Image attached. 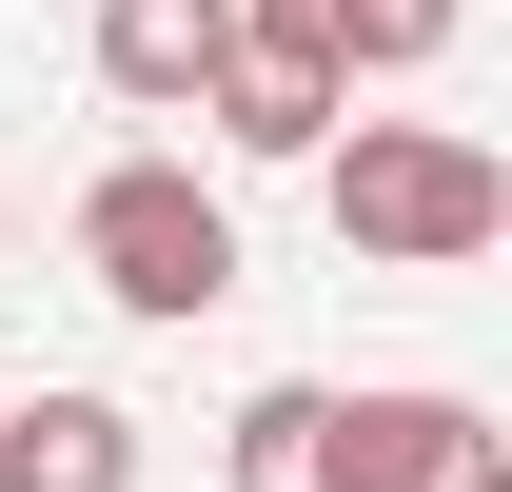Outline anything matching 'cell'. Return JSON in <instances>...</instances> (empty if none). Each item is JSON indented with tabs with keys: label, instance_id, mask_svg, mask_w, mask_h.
<instances>
[{
	"label": "cell",
	"instance_id": "obj_1",
	"mask_svg": "<svg viewBox=\"0 0 512 492\" xmlns=\"http://www.w3.org/2000/svg\"><path fill=\"white\" fill-rule=\"evenodd\" d=\"M316 197H335V237L375 256V276H453V256L512 237V158L453 138V119H355L316 158Z\"/></svg>",
	"mask_w": 512,
	"mask_h": 492
},
{
	"label": "cell",
	"instance_id": "obj_2",
	"mask_svg": "<svg viewBox=\"0 0 512 492\" xmlns=\"http://www.w3.org/2000/svg\"><path fill=\"white\" fill-rule=\"evenodd\" d=\"M79 276L119 315H158V335H197V315L237 296V197L197 178V158H99L79 178Z\"/></svg>",
	"mask_w": 512,
	"mask_h": 492
},
{
	"label": "cell",
	"instance_id": "obj_3",
	"mask_svg": "<svg viewBox=\"0 0 512 492\" xmlns=\"http://www.w3.org/2000/svg\"><path fill=\"white\" fill-rule=\"evenodd\" d=\"M335 492H512L473 394H335Z\"/></svg>",
	"mask_w": 512,
	"mask_h": 492
},
{
	"label": "cell",
	"instance_id": "obj_4",
	"mask_svg": "<svg viewBox=\"0 0 512 492\" xmlns=\"http://www.w3.org/2000/svg\"><path fill=\"white\" fill-rule=\"evenodd\" d=\"M453 20H473V0H237V40L316 60L335 99H355V79H414V60H453Z\"/></svg>",
	"mask_w": 512,
	"mask_h": 492
},
{
	"label": "cell",
	"instance_id": "obj_5",
	"mask_svg": "<svg viewBox=\"0 0 512 492\" xmlns=\"http://www.w3.org/2000/svg\"><path fill=\"white\" fill-rule=\"evenodd\" d=\"M217 60H237V0H99V99L138 119H197Z\"/></svg>",
	"mask_w": 512,
	"mask_h": 492
},
{
	"label": "cell",
	"instance_id": "obj_6",
	"mask_svg": "<svg viewBox=\"0 0 512 492\" xmlns=\"http://www.w3.org/2000/svg\"><path fill=\"white\" fill-rule=\"evenodd\" d=\"M0 492H138L119 394H0Z\"/></svg>",
	"mask_w": 512,
	"mask_h": 492
},
{
	"label": "cell",
	"instance_id": "obj_7",
	"mask_svg": "<svg viewBox=\"0 0 512 492\" xmlns=\"http://www.w3.org/2000/svg\"><path fill=\"white\" fill-rule=\"evenodd\" d=\"M197 119L237 138V158H335V119H355V99H335L316 60H276V40H237V60H217V99H197Z\"/></svg>",
	"mask_w": 512,
	"mask_h": 492
},
{
	"label": "cell",
	"instance_id": "obj_8",
	"mask_svg": "<svg viewBox=\"0 0 512 492\" xmlns=\"http://www.w3.org/2000/svg\"><path fill=\"white\" fill-rule=\"evenodd\" d=\"M217 473H237V492H335V394H316V374H276V394H237V433H217Z\"/></svg>",
	"mask_w": 512,
	"mask_h": 492
},
{
	"label": "cell",
	"instance_id": "obj_9",
	"mask_svg": "<svg viewBox=\"0 0 512 492\" xmlns=\"http://www.w3.org/2000/svg\"><path fill=\"white\" fill-rule=\"evenodd\" d=\"M0 256H20V197H0Z\"/></svg>",
	"mask_w": 512,
	"mask_h": 492
}]
</instances>
